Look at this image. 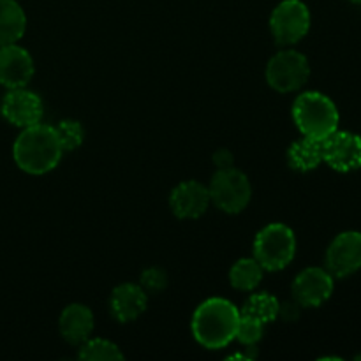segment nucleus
<instances>
[{
	"label": "nucleus",
	"instance_id": "39448f33",
	"mask_svg": "<svg viewBox=\"0 0 361 361\" xmlns=\"http://www.w3.org/2000/svg\"><path fill=\"white\" fill-rule=\"evenodd\" d=\"M212 204L226 214H240L252 197V185L243 171L236 168L217 169L208 185Z\"/></svg>",
	"mask_w": 361,
	"mask_h": 361
},
{
	"label": "nucleus",
	"instance_id": "7ed1b4c3",
	"mask_svg": "<svg viewBox=\"0 0 361 361\" xmlns=\"http://www.w3.org/2000/svg\"><path fill=\"white\" fill-rule=\"evenodd\" d=\"M293 120L303 136L323 141L338 129L341 115L328 95L303 92L293 102Z\"/></svg>",
	"mask_w": 361,
	"mask_h": 361
},
{
	"label": "nucleus",
	"instance_id": "a211bd4d",
	"mask_svg": "<svg viewBox=\"0 0 361 361\" xmlns=\"http://www.w3.org/2000/svg\"><path fill=\"white\" fill-rule=\"evenodd\" d=\"M264 270L256 257H242L229 270V282L238 291H254L263 281Z\"/></svg>",
	"mask_w": 361,
	"mask_h": 361
},
{
	"label": "nucleus",
	"instance_id": "4be33fe9",
	"mask_svg": "<svg viewBox=\"0 0 361 361\" xmlns=\"http://www.w3.org/2000/svg\"><path fill=\"white\" fill-rule=\"evenodd\" d=\"M264 326H267V324L261 323V321L256 319V317L245 316V314L240 312V321H238V328H236L235 338L240 342V344L247 345V348H254V345L263 338Z\"/></svg>",
	"mask_w": 361,
	"mask_h": 361
},
{
	"label": "nucleus",
	"instance_id": "9d476101",
	"mask_svg": "<svg viewBox=\"0 0 361 361\" xmlns=\"http://www.w3.org/2000/svg\"><path fill=\"white\" fill-rule=\"evenodd\" d=\"M323 162L341 173L356 171L361 168V136L349 130H335L321 141Z\"/></svg>",
	"mask_w": 361,
	"mask_h": 361
},
{
	"label": "nucleus",
	"instance_id": "f03ea898",
	"mask_svg": "<svg viewBox=\"0 0 361 361\" xmlns=\"http://www.w3.org/2000/svg\"><path fill=\"white\" fill-rule=\"evenodd\" d=\"M240 309L226 298H208L194 310L192 335L207 349H222L236 337Z\"/></svg>",
	"mask_w": 361,
	"mask_h": 361
},
{
	"label": "nucleus",
	"instance_id": "bb28decb",
	"mask_svg": "<svg viewBox=\"0 0 361 361\" xmlns=\"http://www.w3.org/2000/svg\"><path fill=\"white\" fill-rule=\"evenodd\" d=\"M355 360H356V361H361V355H356Z\"/></svg>",
	"mask_w": 361,
	"mask_h": 361
},
{
	"label": "nucleus",
	"instance_id": "2eb2a0df",
	"mask_svg": "<svg viewBox=\"0 0 361 361\" xmlns=\"http://www.w3.org/2000/svg\"><path fill=\"white\" fill-rule=\"evenodd\" d=\"M95 321L94 314L87 305L81 303H71L62 310L59 319L60 335L71 345H81L85 341L92 337Z\"/></svg>",
	"mask_w": 361,
	"mask_h": 361
},
{
	"label": "nucleus",
	"instance_id": "6e6552de",
	"mask_svg": "<svg viewBox=\"0 0 361 361\" xmlns=\"http://www.w3.org/2000/svg\"><path fill=\"white\" fill-rule=\"evenodd\" d=\"M0 115L11 126L32 127L42 122L44 116V104L35 92L23 88H11L0 101Z\"/></svg>",
	"mask_w": 361,
	"mask_h": 361
},
{
	"label": "nucleus",
	"instance_id": "9b49d317",
	"mask_svg": "<svg viewBox=\"0 0 361 361\" xmlns=\"http://www.w3.org/2000/svg\"><path fill=\"white\" fill-rule=\"evenodd\" d=\"M326 270L334 279H345L361 270V233L344 231L326 250Z\"/></svg>",
	"mask_w": 361,
	"mask_h": 361
},
{
	"label": "nucleus",
	"instance_id": "ddd939ff",
	"mask_svg": "<svg viewBox=\"0 0 361 361\" xmlns=\"http://www.w3.org/2000/svg\"><path fill=\"white\" fill-rule=\"evenodd\" d=\"M212 204L210 192L204 183L187 180L178 183L169 194V208L176 219H200Z\"/></svg>",
	"mask_w": 361,
	"mask_h": 361
},
{
	"label": "nucleus",
	"instance_id": "423d86ee",
	"mask_svg": "<svg viewBox=\"0 0 361 361\" xmlns=\"http://www.w3.org/2000/svg\"><path fill=\"white\" fill-rule=\"evenodd\" d=\"M268 85L279 94L298 92L310 78V63L303 53L296 49H282L275 53L267 66Z\"/></svg>",
	"mask_w": 361,
	"mask_h": 361
},
{
	"label": "nucleus",
	"instance_id": "aec40b11",
	"mask_svg": "<svg viewBox=\"0 0 361 361\" xmlns=\"http://www.w3.org/2000/svg\"><path fill=\"white\" fill-rule=\"evenodd\" d=\"M78 358L83 361H115L123 360V353L118 345L106 338H88L83 344L78 345Z\"/></svg>",
	"mask_w": 361,
	"mask_h": 361
},
{
	"label": "nucleus",
	"instance_id": "f3484780",
	"mask_svg": "<svg viewBox=\"0 0 361 361\" xmlns=\"http://www.w3.org/2000/svg\"><path fill=\"white\" fill-rule=\"evenodd\" d=\"M288 162L296 171H312L323 162V145L321 141L303 136L289 147Z\"/></svg>",
	"mask_w": 361,
	"mask_h": 361
},
{
	"label": "nucleus",
	"instance_id": "f8f14e48",
	"mask_svg": "<svg viewBox=\"0 0 361 361\" xmlns=\"http://www.w3.org/2000/svg\"><path fill=\"white\" fill-rule=\"evenodd\" d=\"M35 67L30 53L18 42L0 46V85L11 88H23L34 78Z\"/></svg>",
	"mask_w": 361,
	"mask_h": 361
},
{
	"label": "nucleus",
	"instance_id": "1a4fd4ad",
	"mask_svg": "<svg viewBox=\"0 0 361 361\" xmlns=\"http://www.w3.org/2000/svg\"><path fill=\"white\" fill-rule=\"evenodd\" d=\"M334 275L326 268L310 267L296 275L293 281V298L305 309L324 305L334 295Z\"/></svg>",
	"mask_w": 361,
	"mask_h": 361
},
{
	"label": "nucleus",
	"instance_id": "f257e3e1",
	"mask_svg": "<svg viewBox=\"0 0 361 361\" xmlns=\"http://www.w3.org/2000/svg\"><path fill=\"white\" fill-rule=\"evenodd\" d=\"M62 154L55 127L42 122L21 129L13 145V159L18 168L35 176L53 171L59 166Z\"/></svg>",
	"mask_w": 361,
	"mask_h": 361
},
{
	"label": "nucleus",
	"instance_id": "0eeeda50",
	"mask_svg": "<svg viewBox=\"0 0 361 361\" xmlns=\"http://www.w3.org/2000/svg\"><path fill=\"white\" fill-rule=\"evenodd\" d=\"M310 21V11L302 0H282L270 16L271 35L277 44H296L309 34Z\"/></svg>",
	"mask_w": 361,
	"mask_h": 361
},
{
	"label": "nucleus",
	"instance_id": "dca6fc26",
	"mask_svg": "<svg viewBox=\"0 0 361 361\" xmlns=\"http://www.w3.org/2000/svg\"><path fill=\"white\" fill-rule=\"evenodd\" d=\"M27 30V14L18 0H0V46L18 42Z\"/></svg>",
	"mask_w": 361,
	"mask_h": 361
},
{
	"label": "nucleus",
	"instance_id": "b1692460",
	"mask_svg": "<svg viewBox=\"0 0 361 361\" xmlns=\"http://www.w3.org/2000/svg\"><path fill=\"white\" fill-rule=\"evenodd\" d=\"M212 161H214L215 168L217 169L235 168V155H233V152L228 150V148H219L214 154V157H212Z\"/></svg>",
	"mask_w": 361,
	"mask_h": 361
},
{
	"label": "nucleus",
	"instance_id": "a878e982",
	"mask_svg": "<svg viewBox=\"0 0 361 361\" xmlns=\"http://www.w3.org/2000/svg\"><path fill=\"white\" fill-rule=\"evenodd\" d=\"M351 4H358V6H361V0H349Z\"/></svg>",
	"mask_w": 361,
	"mask_h": 361
},
{
	"label": "nucleus",
	"instance_id": "6ab92c4d",
	"mask_svg": "<svg viewBox=\"0 0 361 361\" xmlns=\"http://www.w3.org/2000/svg\"><path fill=\"white\" fill-rule=\"evenodd\" d=\"M279 310H281V303L274 295H270V293H254L240 312L245 314V316L256 317L261 323L268 324L277 319Z\"/></svg>",
	"mask_w": 361,
	"mask_h": 361
},
{
	"label": "nucleus",
	"instance_id": "20e7f679",
	"mask_svg": "<svg viewBox=\"0 0 361 361\" xmlns=\"http://www.w3.org/2000/svg\"><path fill=\"white\" fill-rule=\"evenodd\" d=\"M296 256V236L289 226L271 222L254 238V257L264 271H281Z\"/></svg>",
	"mask_w": 361,
	"mask_h": 361
},
{
	"label": "nucleus",
	"instance_id": "5701e85b",
	"mask_svg": "<svg viewBox=\"0 0 361 361\" xmlns=\"http://www.w3.org/2000/svg\"><path fill=\"white\" fill-rule=\"evenodd\" d=\"M140 282L147 293H161L168 286V274L162 268H147L141 274Z\"/></svg>",
	"mask_w": 361,
	"mask_h": 361
},
{
	"label": "nucleus",
	"instance_id": "393cba45",
	"mask_svg": "<svg viewBox=\"0 0 361 361\" xmlns=\"http://www.w3.org/2000/svg\"><path fill=\"white\" fill-rule=\"evenodd\" d=\"M300 309H302V305H300L298 302H286V303H281V310H279V317H282L284 321H296L300 317Z\"/></svg>",
	"mask_w": 361,
	"mask_h": 361
},
{
	"label": "nucleus",
	"instance_id": "412c9836",
	"mask_svg": "<svg viewBox=\"0 0 361 361\" xmlns=\"http://www.w3.org/2000/svg\"><path fill=\"white\" fill-rule=\"evenodd\" d=\"M55 133L63 152H74L83 145L85 129L78 120H60L55 126Z\"/></svg>",
	"mask_w": 361,
	"mask_h": 361
},
{
	"label": "nucleus",
	"instance_id": "4468645a",
	"mask_svg": "<svg viewBox=\"0 0 361 361\" xmlns=\"http://www.w3.org/2000/svg\"><path fill=\"white\" fill-rule=\"evenodd\" d=\"M148 296L141 286L126 282L113 289L109 296V309L118 323H133L147 310Z\"/></svg>",
	"mask_w": 361,
	"mask_h": 361
}]
</instances>
